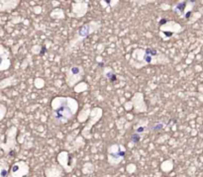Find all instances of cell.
Listing matches in <instances>:
<instances>
[{"instance_id": "7a4b0ae2", "label": "cell", "mask_w": 203, "mask_h": 177, "mask_svg": "<svg viewBox=\"0 0 203 177\" xmlns=\"http://www.w3.org/2000/svg\"><path fill=\"white\" fill-rule=\"evenodd\" d=\"M84 70L80 65H73L68 71L67 75V82L69 87H74L76 82L80 81L83 77Z\"/></svg>"}, {"instance_id": "3957f363", "label": "cell", "mask_w": 203, "mask_h": 177, "mask_svg": "<svg viewBox=\"0 0 203 177\" xmlns=\"http://www.w3.org/2000/svg\"><path fill=\"white\" fill-rule=\"evenodd\" d=\"M164 56L159 51L154 50V48H146L143 59L146 63L150 64H157V63H163Z\"/></svg>"}, {"instance_id": "ba28073f", "label": "cell", "mask_w": 203, "mask_h": 177, "mask_svg": "<svg viewBox=\"0 0 203 177\" xmlns=\"http://www.w3.org/2000/svg\"><path fill=\"white\" fill-rule=\"evenodd\" d=\"M149 132V127L148 126H140V127H138L136 129V131H135V133H137V134H140L141 136H144V135H146V134H148Z\"/></svg>"}, {"instance_id": "30bf717a", "label": "cell", "mask_w": 203, "mask_h": 177, "mask_svg": "<svg viewBox=\"0 0 203 177\" xmlns=\"http://www.w3.org/2000/svg\"><path fill=\"white\" fill-rule=\"evenodd\" d=\"M143 139V136H141L140 134H137V133H133L132 136H131V143H133L134 144H138L140 141H142Z\"/></svg>"}, {"instance_id": "9c48e42d", "label": "cell", "mask_w": 203, "mask_h": 177, "mask_svg": "<svg viewBox=\"0 0 203 177\" xmlns=\"http://www.w3.org/2000/svg\"><path fill=\"white\" fill-rule=\"evenodd\" d=\"M185 4H186V2H180V3H177L174 7V11L175 12V13H182L183 9L185 8Z\"/></svg>"}, {"instance_id": "8992f818", "label": "cell", "mask_w": 203, "mask_h": 177, "mask_svg": "<svg viewBox=\"0 0 203 177\" xmlns=\"http://www.w3.org/2000/svg\"><path fill=\"white\" fill-rule=\"evenodd\" d=\"M166 124V122L165 121H157V122H155V123H152L151 125H148L149 127V131L150 132H158V131H160L163 129V128L165 126Z\"/></svg>"}, {"instance_id": "8fae6325", "label": "cell", "mask_w": 203, "mask_h": 177, "mask_svg": "<svg viewBox=\"0 0 203 177\" xmlns=\"http://www.w3.org/2000/svg\"><path fill=\"white\" fill-rule=\"evenodd\" d=\"M165 23H166V19H162V20H160V25H163V24H165Z\"/></svg>"}, {"instance_id": "277c9868", "label": "cell", "mask_w": 203, "mask_h": 177, "mask_svg": "<svg viewBox=\"0 0 203 177\" xmlns=\"http://www.w3.org/2000/svg\"><path fill=\"white\" fill-rule=\"evenodd\" d=\"M100 27V24L97 22H90L87 23L85 25H83L77 32V42H80L82 40L86 39L87 37L90 35L92 32H95L96 30Z\"/></svg>"}, {"instance_id": "52a82bcc", "label": "cell", "mask_w": 203, "mask_h": 177, "mask_svg": "<svg viewBox=\"0 0 203 177\" xmlns=\"http://www.w3.org/2000/svg\"><path fill=\"white\" fill-rule=\"evenodd\" d=\"M105 76H106V78L108 79L110 82H115L116 79H117V76L115 74V72L113 71V70H111V69H109V71L105 72Z\"/></svg>"}, {"instance_id": "6da1fadb", "label": "cell", "mask_w": 203, "mask_h": 177, "mask_svg": "<svg viewBox=\"0 0 203 177\" xmlns=\"http://www.w3.org/2000/svg\"><path fill=\"white\" fill-rule=\"evenodd\" d=\"M73 112L68 105V99L62 98L58 107L53 109V120L57 125H63L73 118Z\"/></svg>"}, {"instance_id": "5b68a950", "label": "cell", "mask_w": 203, "mask_h": 177, "mask_svg": "<svg viewBox=\"0 0 203 177\" xmlns=\"http://www.w3.org/2000/svg\"><path fill=\"white\" fill-rule=\"evenodd\" d=\"M125 156V149H123V146L117 145V151H112L110 150L108 152V160L112 165H116L120 162Z\"/></svg>"}]
</instances>
